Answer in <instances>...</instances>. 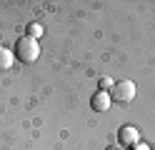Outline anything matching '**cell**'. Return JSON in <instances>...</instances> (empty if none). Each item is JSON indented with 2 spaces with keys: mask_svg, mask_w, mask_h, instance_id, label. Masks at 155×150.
I'll use <instances>...</instances> for the list:
<instances>
[{
  "mask_svg": "<svg viewBox=\"0 0 155 150\" xmlns=\"http://www.w3.org/2000/svg\"><path fill=\"white\" fill-rule=\"evenodd\" d=\"M15 55H18V60H20V63H35L38 55H40V45H38V40L23 35L20 40H18Z\"/></svg>",
  "mask_w": 155,
  "mask_h": 150,
  "instance_id": "6da1fadb",
  "label": "cell"
},
{
  "mask_svg": "<svg viewBox=\"0 0 155 150\" xmlns=\"http://www.w3.org/2000/svg\"><path fill=\"white\" fill-rule=\"evenodd\" d=\"M135 95H138V88H135V83H130V80H120V83H115L113 90H110V100H118V103H133Z\"/></svg>",
  "mask_w": 155,
  "mask_h": 150,
  "instance_id": "7a4b0ae2",
  "label": "cell"
},
{
  "mask_svg": "<svg viewBox=\"0 0 155 150\" xmlns=\"http://www.w3.org/2000/svg\"><path fill=\"white\" fill-rule=\"evenodd\" d=\"M118 140H120V145L125 148H130V145H138V140H140V133H138V128H133V125H125L120 133H118Z\"/></svg>",
  "mask_w": 155,
  "mask_h": 150,
  "instance_id": "3957f363",
  "label": "cell"
},
{
  "mask_svg": "<svg viewBox=\"0 0 155 150\" xmlns=\"http://www.w3.org/2000/svg\"><path fill=\"white\" fill-rule=\"evenodd\" d=\"M90 105H93V110H100V113H105V110L110 108V93H103V90H98V93L93 95Z\"/></svg>",
  "mask_w": 155,
  "mask_h": 150,
  "instance_id": "277c9868",
  "label": "cell"
},
{
  "mask_svg": "<svg viewBox=\"0 0 155 150\" xmlns=\"http://www.w3.org/2000/svg\"><path fill=\"white\" fill-rule=\"evenodd\" d=\"M13 68V53L8 48H0V70H8Z\"/></svg>",
  "mask_w": 155,
  "mask_h": 150,
  "instance_id": "5b68a950",
  "label": "cell"
},
{
  "mask_svg": "<svg viewBox=\"0 0 155 150\" xmlns=\"http://www.w3.org/2000/svg\"><path fill=\"white\" fill-rule=\"evenodd\" d=\"M40 35H43V25H40V23H30V25H28V38L38 40Z\"/></svg>",
  "mask_w": 155,
  "mask_h": 150,
  "instance_id": "8992f818",
  "label": "cell"
},
{
  "mask_svg": "<svg viewBox=\"0 0 155 150\" xmlns=\"http://www.w3.org/2000/svg\"><path fill=\"white\" fill-rule=\"evenodd\" d=\"M113 78H108V75H103L100 80H98V90H103V93H108V90H113Z\"/></svg>",
  "mask_w": 155,
  "mask_h": 150,
  "instance_id": "52a82bcc",
  "label": "cell"
},
{
  "mask_svg": "<svg viewBox=\"0 0 155 150\" xmlns=\"http://www.w3.org/2000/svg\"><path fill=\"white\" fill-rule=\"evenodd\" d=\"M135 150H148V148H145V145H138V148H135Z\"/></svg>",
  "mask_w": 155,
  "mask_h": 150,
  "instance_id": "ba28073f",
  "label": "cell"
},
{
  "mask_svg": "<svg viewBox=\"0 0 155 150\" xmlns=\"http://www.w3.org/2000/svg\"><path fill=\"white\" fill-rule=\"evenodd\" d=\"M108 150H120V148H115V145H113V148H108Z\"/></svg>",
  "mask_w": 155,
  "mask_h": 150,
  "instance_id": "9c48e42d",
  "label": "cell"
}]
</instances>
